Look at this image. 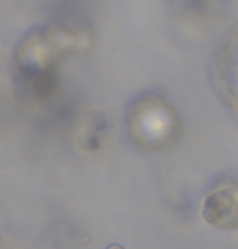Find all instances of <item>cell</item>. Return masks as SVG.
<instances>
[{
  "label": "cell",
  "instance_id": "1",
  "mask_svg": "<svg viewBox=\"0 0 238 249\" xmlns=\"http://www.w3.org/2000/svg\"><path fill=\"white\" fill-rule=\"evenodd\" d=\"M212 78L220 97L238 113V28L222 41L212 62Z\"/></svg>",
  "mask_w": 238,
  "mask_h": 249
},
{
  "label": "cell",
  "instance_id": "2",
  "mask_svg": "<svg viewBox=\"0 0 238 249\" xmlns=\"http://www.w3.org/2000/svg\"><path fill=\"white\" fill-rule=\"evenodd\" d=\"M202 217L219 228H238V183H224L212 189L202 206Z\"/></svg>",
  "mask_w": 238,
  "mask_h": 249
},
{
  "label": "cell",
  "instance_id": "3",
  "mask_svg": "<svg viewBox=\"0 0 238 249\" xmlns=\"http://www.w3.org/2000/svg\"><path fill=\"white\" fill-rule=\"evenodd\" d=\"M143 115L140 117L141 122L147 123L146 134L151 138V141L154 139H167L170 134H173L175 129V115H173L172 107L167 102L161 101L157 97L146 99L138 108Z\"/></svg>",
  "mask_w": 238,
  "mask_h": 249
},
{
  "label": "cell",
  "instance_id": "4",
  "mask_svg": "<svg viewBox=\"0 0 238 249\" xmlns=\"http://www.w3.org/2000/svg\"><path fill=\"white\" fill-rule=\"evenodd\" d=\"M107 249H123V248H122V246H118V245H113V246L107 248Z\"/></svg>",
  "mask_w": 238,
  "mask_h": 249
}]
</instances>
